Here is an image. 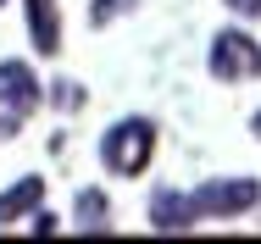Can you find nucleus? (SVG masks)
I'll list each match as a JSON object with an SVG mask.
<instances>
[{
  "label": "nucleus",
  "instance_id": "nucleus-4",
  "mask_svg": "<svg viewBox=\"0 0 261 244\" xmlns=\"http://www.w3.org/2000/svg\"><path fill=\"white\" fill-rule=\"evenodd\" d=\"M45 105V84H39V72L28 67V61H0V111H11V117H34Z\"/></svg>",
  "mask_w": 261,
  "mask_h": 244
},
{
  "label": "nucleus",
  "instance_id": "nucleus-13",
  "mask_svg": "<svg viewBox=\"0 0 261 244\" xmlns=\"http://www.w3.org/2000/svg\"><path fill=\"white\" fill-rule=\"evenodd\" d=\"M17 128H22V117H11V111H0V145H6V139H17Z\"/></svg>",
  "mask_w": 261,
  "mask_h": 244
},
{
  "label": "nucleus",
  "instance_id": "nucleus-1",
  "mask_svg": "<svg viewBox=\"0 0 261 244\" xmlns=\"http://www.w3.org/2000/svg\"><path fill=\"white\" fill-rule=\"evenodd\" d=\"M150 155H156V122L150 117H122L100 133V161L117 178H139L150 167Z\"/></svg>",
  "mask_w": 261,
  "mask_h": 244
},
{
  "label": "nucleus",
  "instance_id": "nucleus-12",
  "mask_svg": "<svg viewBox=\"0 0 261 244\" xmlns=\"http://www.w3.org/2000/svg\"><path fill=\"white\" fill-rule=\"evenodd\" d=\"M233 17H261V0H222Z\"/></svg>",
  "mask_w": 261,
  "mask_h": 244
},
{
  "label": "nucleus",
  "instance_id": "nucleus-14",
  "mask_svg": "<svg viewBox=\"0 0 261 244\" xmlns=\"http://www.w3.org/2000/svg\"><path fill=\"white\" fill-rule=\"evenodd\" d=\"M250 128H256V133H261V111H256V117H250Z\"/></svg>",
  "mask_w": 261,
  "mask_h": 244
},
{
  "label": "nucleus",
  "instance_id": "nucleus-9",
  "mask_svg": "<svg viewBox=\"0 0 261 244\" xmlns=\"http://www.w3.org/2000/svg\"><path fill=\"white\" fill-rule=\"evenodd\" d=\"M139 0H89V28H111L117 17H128Z\"/></svg>",
  "mask_w": 261,
  "mask_h": 244
},
{
  "label": "nucleus",
  "instance_id": "nucleus-2",
  "mask_svg": "<svg viewBox=\"0 0 261 244\" xmlns=\"http://www.w3.org/2000/svg\"><path fill=\"white\" fill-rule=\"evenodd\" d=\"M206 72L222 84H239V78H261V45L245 28H222L206 50Z\"/></svg>",
  "mask_w": 261,
  "mask_h": 244
},
{
  "label": "nucleus",
  "instance_id": "nucleus-6",
  "mask_svg": "<svg viewBox=\"0 0 261 244\" xmlns=\"http://www.w3.org/2000/svg\"><path fill=\"white\" fill-rule=\"evenodd\" d=\"M28 6V39L39 56H61V6L56 0H22Z\"/></svg>",
  "mask_w": 261,
  "mask_h": 244
},
{
  "label": "nucleus",
  "instance_id": "nucleus-8",
  "mask_svg": "<svg viewBox=\"0 0 261 244\" xmlns=\"http://www.w3.org/2000/svg\"><path fill=\"white\" fill-rule=\"evenodd\" d=\"M72 222H78L84 233H111V200H106V189H78Z\"/></svg>",
  "mask_w": 261,
  "mask_h": 244
},
{
  "label": "nucleus",
  "instance_id": "nucleus-3",
  "mask_svg": "<svg viewBox=\"0 0 261 244\" xmlns=\"http://www.w3.org/2000/svg\"><path fill=\"white\" fill-rule=\"evenodd\" d=\"M195 200V216L206 222V216H245V211H256L261 205V183L256 178H211L200 189H189Z\"/></svg>",
  "mask_w": 261,
  "mask_h": 244
},
{
  "label": "nucleus",
  "instance_id": "nucleus-7",
  "mask_svg": "<svg viewBox=\"0 0 261 244\" xmlns=\"http://www.w3.org/2000/svg\"><path fill=\"white\" fill-rule=\"evenodd\" d=\"M34 205H45V178H17L11 189H0V228L22 222Z\"/></svg>",
  "mask_w": 261,
  "mask_h": 244
},
{
  "label": "nucleus",
  "instance_id": "nucleus-11",
  "mask_svg": "<svg viewBox=\"0 0 261 244\" xmlns=\"http://www.w3.org/2000/svg\"><path fill=\"white\" fill-rule=\"evenodd\" d=\"M28 216H34V222H28V228H34V233H39V239H45V233H56V228H61V222H56L50 211H39V205H34V211H28Z\"/></svg>",
  "mask_w": 261,
  "mask_h": 244
},
{
  "label": "nucleus",
  "instance_id": "nucleus-15",
  "mask_svg": "<svg viewBox=\"0 0 261 244\" xmlns=\"http://www.w3.org/2000/svg\"><path fill=\"white\" fill-rule=\"evenodd\" d=\"M0 6H6V0H0Z\"/></svg>",
  "mask_w": 261,
  "mask_h": 244
},
{
  "label": "nucleus",
  "instance_id": "nucleus-10",
  "mask_svg": "<svg viewBox=\"0 0 261 244\" xmlns=\"http://www.w3.org/2000/svg\"><path fill=\"white\" fill-rule=\"evenodd\" d=\"M45 100H50L56 111H78V105H84V89H78L72 78H56L50 89H45Z\"/></svg>",
  "mask_w": 261,
  "mask_h": 244
},
{
  "label": "nucleus",
  "instance_id": "nucleus-5",
  "mask_svg": "<svg viewBox=\"0 0 261 244\" xmlns=\"http://www.w3.org/2000/svg\"><path fill=\"white\" fill-rule=\"evenodd\" d=\"M150 228L156 233H189L200 216H195V200H189V189H156L150 195Z\"/></svg>",
  "mask_w": 261,
  "mask_h": 244
}]
</instances>
